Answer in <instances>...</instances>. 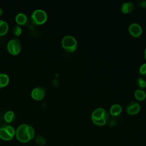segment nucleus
<instances>
[{"label":"nucleus","mask_w":146,"mask_h":146,"mask_svg":"<svg viewBox=\"0 0 146 146\" xmlns=\"http://www.w3.org/2000/svg\"><path fill=\"white\" fill-rule=\"evenodd\" d=\"M15 135L17 140L20 142L27 143L34 137L35 130L33 127L22 124L17 128Z\"/></svg>","instance_id":"f257e3e1"},{"label":"nucleus","mask_w":146,"mask_h":146,"mask_svg":"<svg viewBox=\"0 0 146 146\" xmlns=\"http://www.w3.org/2000/svg\"><path fill=\"white\" fill-rule=\"evenodd\" d=\"M109 118L108 112L103 108H96L92 113L91 119L93 123L98 125H104Z\"/></svg>","instance_id":"f03ea898"},{"label":"nucleus","mask_w":146,"mask_h":146,"mask_svg":"<svg viewBox=\"0 0 146 146\" xmlns=\"http://www.w3.org/2000/svg\"><path fill=\"white\" fill-rule=\"evenodd\" d=\"M62 45L63 48L67 52H73L76 50L78 42L75 38L70 35L64 36L62 40Z\"/></svg>","instance_id":"7ed1b4c3"},{"label":"nucleus","mask_w":146,"mask_h":146,"mask_svg":"<svg viewBox=\"0 0 146 146\" xmlns=\"http://www.w3.org/2000/svg\"><path fill=\"white\" fill-rule=\"evenodd\" d=\"M31 19L35 25H42L44 23L47 19L46 12L42 9H36L31 14Z\"/></svg>","instance_id":"20e7f679"},{"label":"nucleus","mask_w":146,"mask_h":146,"mask_svg":"<svg viewBox=\"0 0 146 146\" xmlns=\"http://www.w3.org/2000/svg\"><path fill=\"white\" fill-rule=\"evenodd\" d=\"M7 48L9 52L12 55H17L21 50V43L17 38H14L9 40L7 44Z\"/></svg>","instance_id":"39448f33"},{"label":"nucleus","mask_w":146,"mask_h":146,"mask_svg":"<svg viewBox=\"0 0 146 146\" xmlns=\"http://www.w3.org/2000/svg\"><path fill=\"white\" fill-rule=\"evenodd\" d=\"M46 95V90L42 87H36L34 88L31 92V97L36 100H40L44 98Z\"/></svg>","instance_id":"423d86ee"},{"label":"nucleus","mask_w":146,"mask_h":146,"mask_svg":"<svg viewBox=\"0 0 146 146\" xmlns=\"http://www.w3.org/2000/svg\"><path fill=\"white\" fill-rule=\"evenodd\" d=\"M129 33L135 37H138L142 34V28L141 26L137 23H132L128 27Z\"/></svg>","instance_id":"0eeeda50"},{"label":"nucleus","mask_w":146,"mask_h":146,"mask_svg":"<svg viewBox=\"0 0 146 146\" xmlns=\"http://www.w3.org/2000/svg\"><path fill=\"white\" fill-rule=\"evenodd\" d=\"M126 110L128 113L130 115H134L139 112L140 110V106L136 102H131L127 105Z\"/></svg>","instance_id":"6e6552de"},{"label":"nucleus","mask_w":146,"mask_h":146,"mask_svg":"<svg viewBox=\"0 0 146 146\" xmlns=\"http://www.w3.org/2000/svg\"><path fill=\"white\" fill-rule=\"evenodd\" d=\"M135 9V5L132 2H126L123 3L121 10L124 13H131Z\"/></svg>","instance_id":"1a4fd4ad"},{"label":"nucleus","mask_w":146,"mask_h":146,"mask_svg":"<svg viewBox=\"0 0 146 146\" xmlns=\"http://www.w3.org/2000/svg\"><path fill=\"white\" fill-rule=\"evenodd\" d=\"M15 21L19 25H25L28 22V17L26 14L20 13L16 15Z\"/></svg>","instance_id":"9d476101"},{"label":"nucleus","mask_w":146,"mask_h":146,"mask_svg":"<svg viewBox=\"0 0 146 146\" xmlns=\"http://www.w3.org/2000/svg\"><path fill=\"white\" fill-rule=\"evenodd\" d=\"M122 111V107L119 104H113L110 110V113L113 116H118L121 113Z\"/></svg>","instance_id":"9b49d317"},{"label":"nucleus","mask_w":146,"mask_h":146,"mask_svg":"<svg viewBox=\"0 0 146 146\" xmlns=\"http://www.w3.org/2000/svg\"><path fill=\"white\" fill-rule=\"evenodd\" d=\"M13 136L10 135L3 127L0 128V138L5 141H9L13 139Z\"/></svg>","instance_id":"f8f14e48"},{"label":"nucleus","mask_w":146,"mask_h":146,"mask_svg":"<svg viewBox=\"0 0 146 146\" xmlns=\"http://www.w3.org/2000/svg\"><path fill=\"white\" fill-rule=\"evenodd\" d=\"M9 82V76L4 73L0 74V88L6 86Z\"/></svg>","instance_id":"ddd939ff"},{"label":"nucleus","mask_w":146,"mask_h":146,"mask_svg":"<svg viewBox=\"0 0 146 146\" xmlns=\"http://www.w3.org/2000/svg\"><path fill=\"white\" fill-rule=\"evenodd\" d=\"M5 120L7 123H11L15 119V113L12 111H9L4 115Z\"/></svg>","instance_id":"4468645a"},{"label":"nucleus","mask_w":146,"mask_h":146,"mask_svg":"<svg viewBox=\"0 0 146 146\" xmlns=\"http://www.w3.org/2000/svg\"><path fill=\"white\" fill-rule=\"evenodd\" d=\"M9 30V25L4 21H1L0 23V36H2L7 33Z\"/></svg>","instance_id":"2eb2a0df"},{"label":"nucleus","mask_w":146,"mask_h":146,"mask_svg":"<svg viewBox=\"0 0 146 146\" xmlns=\"http://www.w3.org/2000/svg\"><path fill=\"white\" fill-rule=\"evenodd\" d=\"M135 96L137 100H142L145 99L146 96V94L144 90L141 89H137L135 91Z\"/></svg>","instance_id":"dca6fc26"},{"label":"nucleus","mask_w":146,"mask_h":146,"mask_svg":"<svg viewBox=\"0 0 146 146\" xmlns=\"http://www.w3.org/2000/svg\"><path fill=\"white\" fill-rule=\"evenodd\" d=\"M35 142L39 145H43L46 144V139L44 137L41 136H37L36 137Z\"/></svg>","instance_id":"f3484780"},{"label":"nucleus","mask_w":146,"mask_h":146,"mask_svg":"<svg viewBox=\"0 0 146 146\" xmlns=\"http://www.w3.org/2000/svg\"><path fill=\"white\" fill-rule=\"evenodd\" d=\"M22 28L18 25H15L13 27V33L16 36L19 35L22 33Z\"/></svg>","instance_id":"a211bd4d"},{"label":"nucleus","mask_w":146,"mask_h":146,"mask_svg":"<svg viewBox=\"0 0 146 146\" xmlns=\"http://www.w3.org/2000/svg\"><path fill=\"white\" fill-rule=\"evenodd\" d=\"M7 131V132L10 135H11L12 136H14L15 135V129L14 128L11 126V125H5L4 127H3Z\"/></svg>","instance_id":"6ab92c4d"},{"label":"nucleus","mask_w":146,"mask_h":146,"mask_svg":"<svg viewBox=\"0 0 146 146\" xmlns=\"http://www.w3.org/2000/svg\"><path fill=\"white\" fill-rule=\"evenodd\" d=\"M137 84L141 87H145L146 86V81L144 79L142 78H138L137 79Z\"/></svg>","instance_id":"aec40b11"},{"label":"nucleus","mask_w":146,"mask_h":146,"mask_svg":"<svg viewBox=\"0 0 146 146\" xmlns=\"http://www.w3.org/2000/svg\"><path fill=\"white\" fill-rule=\"evenodd\" d=\"M140 74L143 76H146V63L141 65L139 68Z\"/></svg>","instance_id":"412c9836"},{"label":"nucleus","mask_w":146,"mask_h":146,"mask_svg":"<svg viewBox=\"0 0 146 146\" xmlns=\"http://www.w3.org/2000/svg\"><path fill=\"white\" fill-rule=\"evenodd\" d=\"M139 3L140 4V5L143 6V7H146V1H140L139 2Z\"/></svg>","instance_id":"4be33fe9"},{"label":"nucleus","mask_w":146,"mask_h":146,"mask_svg":"<svg viewBox=\"0 0 146 146\" xmlns=\"http://www.w3.org/2000/svg\"><path fill=\"white\" fill-rule=\"evenodd\" d=\"M3 13V10L2 9L1 7H0V15H1Z\"/></svg>","instance_id":"5701e85b"},{"label":"nucleus","mask_w":146,"mask_h":146,"mask_svg":"<svg viewBox=\"0 0 146 146\" xmlns=\"http://www.w3.org/2000/svg\"><path fill=\"white\" fill-rule=\"evenodd\" d=\"M145 58L146 59V48L145 49Z\"/></svg>","instance_id":"b1692460"},{"label":"nucleus","mask_w":146,"mask_h":146,"mask_svg":"<svg viewBox=\"0 0 146 146\" xmlns=\"http://www.w3.org/2000/svg\"><path fill=\"white\" fill-rule=\"evenodd\" d=\"M1 21H2V20H0V23L1 22Z\"/></svg>","instance_id":"393cba45"}]
</instances>
